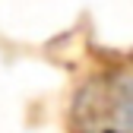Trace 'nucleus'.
Here are the masks:
<instances>
[{
    "instance_id": "1",
    "label": "nucleus",
    "mask_w": 133,
    "mask_h": 133,
    "mask_svg": "<svg viewBox=\"0 0 133 133\" xmlns=\"http://www.w3.org/2000/svg\"><path fill=\"white\" fill-rule=\"evenodd\" d=\"M82 133H133V76L89 92L79 105Z\"/></svg>"
}]
</instances>
